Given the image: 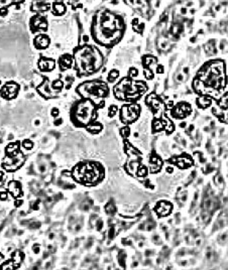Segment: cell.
Wrapping results in <instances>:
<instances>
[{
    "instance_id": "cell-44",
    "label": "cell",
    "mask_w": 228,
    "mask_h": 270,
    "mask_svg": "<svg viewBox=\"0 0 228 270\" xmlns=\"http://www.w3.org/2000/svg\"><path fill=\"white\" fill-rule=\"evenodd\" d=\"M33 250H34V252H35V253H38V251H40V248H38V246H35V247H33Z\"/></svg>"
},
{
    "instance_id": "cell-13",
    "label": "cell",
    "mask_w": 228,
    "mask_h": 270,
    "mask_svg": "<svg viewBox=\"0 0 228 270\" xmlns=\"http://www.w3.org/2000/svg\"><path fill=\"white\" fill-rule=\"evenodd\" d=\"M55 66H56L55 61L51 60V58H41L40 62H38V68L43 72H50V71L54 70Z\"/></svg>"
},
{
    "instance_id": "cell-10",
    "label": "cell",
    "mask_w": 228,
    "mask_h": 270,
    "mask_svg": "<svg viewBox=\"0 0 228 270\" xmlns=\"http://www.w3.org/2000/svg\"><path fill=\"white\" fill-rule=\"evenodd\" d=\"M19 90V86L15 83H7L3 86L1 90V96L5 99H13L17 96Z\"/></svg>"
},
{
    "instance_id": "cell-45",
    "label": "cell",
    "mask_w": 228,
    "mask_h": 270,
    "mask_svg": "<svg viewBox=\"0 0 228 270\" xmlns=\"http://www.w3.org/2000/svg\"><path fill=\"white\" fill-rule=\"evenodd\" d=\"M187 13V9L186 8H182V14H186Z\"/></svg>"
},
{
    "instance_id": "cell-35",
    "label": "cell",
    "mask_w": 228,
    "mask_h": 270,
    "mask_svg": "<svg viewBox=\"0 0 228 270\" xmlns=\"http://www.w3.org/2000/svg\"><path fill=\"white\" fill-rule=\"evenodd\" d=\"M113 237H114V228H110V231H109V238H110V239H112Z\"/></svg>"
},
{
    "instance_id": "cell-25",
    "label": "cell",
    "mask_w": 228,
    "mask_h": 270,
    "mask_svg": "<svg viewBox=\"0 0 228 270\" xmlns=\"http://www.w3.org/2000/svg\"><path fill=\"white\" fill-rule=\"evenodd\" d=\"M205 51H207V53H216V48H215V43L214 41H211V43H208L207 45H205Z\"/></svg>"
},
{
    "instance_id": "cell-26",
    "label": "cell",
    "mask_w": 228,
    "mask_h": 270,
    "mask_svg": "<svg viewBox=\"0 0 228 270\" xmlns=\"http://www.w3.org/2000/svg\"><path fill=\"white\" fill-rule=\"evenodd\" d=\"M159 48H160L161 51L169 50V48H170V43H169L166 40H163L161 43H159Z\"/></svg>"
},
{
    "instance_id": "cell-11",
    "label": "cell",
    "mask_w": 228,
    "mask_h": 270,
    "mask_svg": "<svg viewBox=\"0 0 228 270\" xmlns=\"http://www.w3.org/2000/svg\"><path fill=\"white\" fill-rule=\"evenodd\" d=\"M191 113V106L187 103H180V104H178L177 106L174 108L173 112H172V114H173L174 117H176V118H185V117H187L189 114Z\"/></svg>"
},
{
    "instance_id": "cell-4",
    "label": "cell",
    "mask_w": 228,
    "mask_h": 270,
    "mask_svg": "<svg viewBox=\"0 0 228 270\" xmlns=\"http://www.w3.org/2000/svg\"><path fill=\"white\" fill-rule=\"evenodd\" d=\"M72 176L85 186H93L103 178V168L96 162H83L75 166Z\"/></svg>"
},
{
    "instance_id": "cell-18",
    "label": "cell",
    "mask_w": 228,
    "mask_h": 270,
    "mask_svg": "<svg viewBox=\"0 0 228 270\" xmlns=\"http://www.w3.org/2000/svg\"><path fill=\"white\" fill-rule=\"evenodd\" d=\"M38 93L43 95L45 98H53L56 96V95L51 94V91L50 90V88H48V85L46 82H45L43 85L40 86V87L38 88Z\"/></svg>"
},
{
    "instance_id": "cell-31",
    "label": "cell",
    "mask_w": 228,
    "mask_h": 270,
    "mask_svg": "<svg viewBox=\"0 0 228 270\" xmlns=\"http://www.w3.org/2000/svg\"><path fill=\"white\" fill-rule=\"evenodd\" d=\"M116 112H117L116 106H110V108H109V116L110 117L114 116V115L116 114Z\"/></svg>"
},
{
    "instance_id": "cell-39",
    "label": "cell",
    "mask_w": 228,
    "mask_h": 270,
    "mask_svg": "<svg viewBox=\"0 0 228 270\" xmlns=\"http://www.w3.org/2000/svg\"><path fill=\"white\" fill-rule=\"evenodd\" d=\"M177 80H178V81H181V82H182V81H184V77H183V75H178Z\"/></svg>"
},
{
    "instance_id": "cell-30",
    "label": "cell",
    "mask_w": 228,
    "mask_h": 270,
    "mask_svg": "<svg viewBox=\"0 0 228 270\" xmlns=\"http://www.w3.org/2000/svg\"><path fill=\"white\" fill-rule=\"evenodd\" d=\"M53 87L55 88V89H58V90H61L63 88V82L62 81H55L53 84Z\"/></svg>"
},
{
    "instance_id": "cell-29",
    "label": "cell",
    "mask_w": 228,
    "mask_h": 270,
    "mask_svg": "<svg viewBox=\"0 0 228 270\" xmlns=\"http://www.w3.org/2000/svg\"><path fill=\"white\" fill-rule=\"evenodd\" d=\"M125 253L124 252H120L119 254V263L120 265H122V267H125V264H124V260H125Z\"/></svg>"
},
{
    "instance_id": "cell-46",
    "label": "cell",
    "mask_w": 228,
    "mask_h": 270,
    "mask_svg": "<svg viewBox=\"0 0 228 270\" xmlns=\"http://www.w3.org/2000/svg\"><path fill=\"white\" fill-rule=\"evenodd\" d=\"M166 170H168V173H172V171H173V168H172V167H168V168H166Z\"/></svg>"
},
{
    "instance_id": "cell-17",
    "label": "cell",
    "mask_w": 228,
    "mask_h": 270,
    "mask_svg": "<svg viewBox=\"0 0 228 270\" xmlns=\"http://www.w3.org/2000/svg\"><path fill=\"white\" fill-rule=\"evenodd\" d=\"M8 191H9V193H10L14 198H18V197H20V196L22 195L20 185H19L17 181H14V180H12V181L9 183Z\"/></svg>"
},
{
    "instance_id": "cell-7",
    "label": "cell",
    "mask_w": 228,
    "mask_h": 270,
    "mask_svg": "<svg viewBox=\"0 0 228 270\" xmlns=\"http://www.w3.org/2000/svg\"><path fill=\"white\" fill-rule=\"evenodd\" d=\"M77 92L85 99L91 101H101L109 94V89L107 84L101 81H90L80 85L77 88Z\"/></svg>"
},
{
    "instance_id": "cell-38",
    "label": "cell",
    "mask_w": 228,
    "mask_h": 270,
    "mask_svg": "<svg viewBox=\"0 0 228 270\" xmlns=\"http://www.w3.org/2000/svg\"><path fill=\"white\" fill-rule=\"evenodd\" d=\"M130 74L132 76H135L136 74H137V71L135 70V69H131V71H130Z\"/></svg>"
},
{
    "instance_id": "cell-2",
    "label": "cell",
    "mask_w": 228,
    "mask_h": 270,
    "mask_svg": "<svg viewBox=\"0 0 228 270\" xmlns=\"http://www.w3.org/2000/svg\"><path fill=\"white\" fill-rule=\"evenodd\" d=\"M122 20L109 12L103 14V18L94 28L95 40L101 45H113L122 34Z\"/></svg>"
},
{
    "instance_id": "cell-3",
    "label": "cell",
    "mask_w": 228,
    "mask_h": 270,
    "mask_svg": "<svg viewBox=\"0 0 228 270\" xmlns=\"http://www.w3.org/2000/svg\"><path fill=\"white\" fill-rule=\"evenodd\" d=\"M76 70L78 75H90L100 69L103 64V58L100 51L93 46H83L75 51Z\"/></svg>"
},
{
    "instance_id": "cell-27",
    "label": "cell",
    "mask_w": 228,
    "mask_h": 270,
    "mask_svg": "<svg viewBox=\"0 0 228 270\" xmlns=\"http://www.w3.org/2000/svg\"><path fill=\"white\" fill-rule=\"evenodd\" d=\"M218 104H219V106L221 107V108H223V109L228 107V93H227V95H225L224 97H223L222 99L220 100Z\"/></svg>"
},
{
    "instance_id": "cell-36",
    "label": "cell",
    "mask_w": 228,
    "mask_h": 270,
    "mask_svg": "<svg viewBox=\"0 0 228 270\" xmlns=\"http://www.w3.org/2000/svg\"><path fill=\"white\" fill-rule=\"evenodd\" d=\"M6 197H7L6 193H0V200H2V201L6 200Z\"/></svg>"
},
{
    "instance_id": "cell-41",
    "label": "cell",
    "mask_w": 228,
    "mask_h": 270,
    "mask_svg": "<svg viewBox=\"0 0 228 270\" xmlns=\"http://www.w3.org/2000/svg\"><path fill=\"white\" fill-rule=\"evenodd\" d=\"M101 228H102V222H101V221H99V223H98V226H97V229L98 230H101Z\"/></svg>"
},
{
    "instance_id": "cell-1",
    "label": "cell",
    "mask_w": 228,
    "mask_h": 270,
    "mask_svg": "<svg viewBox=\"0 0 228 270\" xmlns=\"http://www.w3.org/2000/svg\"><path fill=\"white\" fill-rule=\"evenodd\" d=\"M227 79L222 61H213L204 66L193 82V88L200 95H217L226 85Z\"/></svg>"
},
{
    "instance_id": "cell-24",
    "label": "cell",
    "mask_w": 228,
    "mask_h": 270,
    "mask_svg": "<svg viewBox=\"0 0 228 270\" xmlns=\"http://www.w3.org/2000/svg\"><path fill=\"white\" fill-rule=\"evenodd\" d=\"M198 105L200 107L207 108L211 105V100L208 99V98H200V99H198Z\"/></svg>"
},
{
    "instance_id": "cell-20",
    "label": "cell",
    "mask_w": 228,
    "mask_h": 270,
    "mask_svg": "<svg viewBox=\"0 0 228 270\" xmlns=\"http://www.w3.org/2000/svg\"><path fill=\"white\" fill-rule=\"evenodd\" d=\"M87 130L91 133H98L102 130V125L100 123L90 124L89 126H87Z\"/></svg>"
},
{
    "instance_id": "cell-6",
    "label": "cell",
    "mask_w": 228,
    "mask_h": 270,
    "mask_svg": "<svg viewBox=\"0 0 228 270\" xmlns=\"http://www.w3.org/2000/svg\"><path fill=\"white\" fill-rule=\"evenodd\" d=\"M96 108L94 102L85 99L78 103L72 113V121L77 126H87L96 118Z\"/></svg>"
},
{
    "instance_id": "cell-34",
    "label": "cell",
    "mask_w": 228,
    "mask_h": 270,
    "mask_svg": "<svg viewBox=\"0 0 228 270\" xmlns=\"http://www.w3.org/2000/svg\"><path fill=\"white\" fill-rule=\"evenodd\" d=\"M51 115H53L54 117L58 116V115H59V110L57 109V108H54V109L51 110Z\"/></svg>"
},
{
    "instance_id": "cell-37",
    "label": "cell",
    "mask_w": 228,
    "mask_h": 270,
    "mask_svg": "<svg viewBox=\"0 0 228 270\" xmlns=\"http://www.w3.org/2000/svg\"><path fill=\"white\" fill-rule=\"evenodd\" d=\"M226 238H227V235H226V234H223L222 236L219 238V241H220V242H223L225 239H226Z\"/></svg>"
},
{
    "instance_id": "cell-22",
    "label": "cell",
    "mask_w": 228,
    "mask_h": 270,
    "mask_svg": "<svg viewBox=\"0 0 228 270\" xmlns=\"http://www.w3.org/2000/svg\"><path fill=\"white\" fill-rule=\"evenodd\" d=\"M182 30H183V27L180 25V24H177V23L174 24V25L172 26V28H171L172 34H173V35H175V36H178L179 34L182 32Z\"/></svg>"
},
{
    "instance_id": "cell-15",
    "label": "cell",
    "mask_w": 228,
    "mask_h": 270,
    "mask_svg": "<svg viewBox=\"0 0 228 270\" xmlns=\"http://www.w3.org/2000/svg\"><path fill=\"white\" fill-rule=\"evenodd\" d=\"M50 45V38L45 34H40L35 38L34 40V45L36 48L41 50V48H48V45Z\"/></svg>"
},
{
    "instance_id": "cell-43",
    "label": "cell",
    "mask_w": 228,
    "mask_h": 270,
    "mask_svg": "<svg viewBox=\"0 0 228 270\" xmlns=\"http://www.w3.org/2000/svg\"><path fill=\"white\" fill-rule=\"evenodd\" d=\"M61 123H62V119H58V120H56V121H55V124L56 125H60Z\"/></svg>"
},
{
    "instance_id": "cell-12",
    "label": "cell",
    "mask_w": 228,
    "mask_h": 270,
    "mask_svg": "<svg viewBox=\"0 0 228 270\" xmlns=\"http://www.w3.org/2000/svg\"><path fill=\"white\" fill-rule=\"evenodd\" d=\"M156 212L160 217H165L168 216L172 211V204L168 202H161L158 204V206L156 207Z\"/></svg>"
},
{
    "instance_id": "cell-8",
    "label": "cell",
    "mask_w": 228,
    "mask_h": 270,
    "mask_svg": "<svg viewBox=\"0 0 228 270\" xmlns=\"http://www.w3.org/2000/svg\"><path fill=\"white\" fill-rule=\"evenodd\" d=\"M6 157L2 161V165L6 170L13 171L22 165L24 156L17 149V144L12 143L6 147Z\"/></svg>"
},
{
    "instance_id": "cell-21",
    "label": "cell",
    "mask_w": 228,
    "mask_h": 270,
    "mask_svg": "<svg viewBox=\"0 0 228 270\" xmlns=\"http://www.w3.org/2000/svg\"><path fill=\"white\" fill-rule=\"evenodd\" d=\"M54 11H55L56 14L61 15V14H63L66 11V7L62 3H55V5H54Z\"/></svg>"
},
{
    "instance_id": "cell-23",
    "label": "cell",
    "mask_w": 228,
    "mask_h": 270,
    "mask_svg": "<svg viewBox=\"0 0 228 270\" xmlns=\"http://www.w3.org/2000/svg\"><path fill=\"white\" fill-rule=\"evenodd\" d=\"M105 211H106V213L108 215H114L115 212H116V208H115L113 203L109 202L106 206H105Z\"/></svg>"
},
{
    "instance_id": "cell-47",
    "label": "cell",
    "mask_w": 228,
    "mask_h": 270,
    "mask_svg": "<svg viewBox=\"0 0 228 270\" xmlns=\"http://www.w3.org/2000/svg\"><path fill=\"white\" fill-rule=\"evenodd\" d=\"M184 72H185V73H188V72H189V69H188V68H185V69H184Z\"/></svg>"
},
{
    "instance_id": "cell-48",
    "label": "cell",
    "mask_w": 228,
    "mask_h": 270,
    "mask_svg": "<svg viewBox=\"0 0 228 270\" xmlns=\"http://www.w3.org/2000/svg\"><path fill=\"white\" fill-rule=\"evenodd\" d=\"M41 171H45V166H41V167L40 168Z\"/></svg>"
},
{
    "instance_id": "cell-32",
    "label": "cell",
    "mask_w": 228,
    "mask_h": 270,
    "mask_svg": "<svg viewBox=\"0 0 228 270\" xmlns=\"http://www.w3.org/2000/svg\"><path fill=\"white\" fill-rule=\"evenodd\" d=\"M120 133L123 137H127L129 135V128L128 127H125V128L121 129V131H120Z\"/></svg>"
},
{
    "instance_id": "cell-40",
    "label": "cell",
    "mask_w": 228,
    "mask_h": 270,
    "mask_svg": "<svg viewBox=\"0 0 228 270\" xmlns=\"http://www.w3.org/2000/svg\"><path fill=\"white\" fill-rule=\"evenodd\" d=\"M158 72H159V73H164V69H163V66H159Z\"/></svg>"
},
{
    "instance_id": "cell-16",
    "label": "cell",
    "mask_w": 228,
    "mask_h": 270,
    "mask_svg": "<svg viewBox=\"0 0 228 270\" xmlns=\"http://www.w3.org/2000/svg\"><path fill=\"white\" fill-rule=\"evenodd\" d=\"M46 25H48V23H46V19L41 16L34 17L33 20L31 21V26H33V28H31L33 31H35L36 29H43V30H46Z\"/></svg>"
},
{
    "instance_id": "cell-5",
    "label": "cell",
    "mask_w": 228,
    "mask_h": 270,
    "mask_svg": "<svg viewBox=\"0 0 228 270\" xmlns=\"http://www.w3.org/2000/svg\"><path fill=\"white\" fill-rule=\"evenodd\" d=\"M146 91L143 82H133L124 78L114 87V95L117 99L123 101H135Z\"/></svg>"
},
{
    "instance_id": "cell-49",
    "label": "cell",
    "mask_w": 228,
    "mask_h": 270,
    "mask_svg": "<svg viewBox=\"0 0 228 270\" xmlns=\"http://www.w3.org/2000/svg\"><path fill=\"white\" fill-rule=\"evenodd\" d=\"M1 259H3V256H2V255H0V260H1Z\"/></svg>"
},
{
    "instance_id": "cell-33",
    "label": "cell",
    "mask_w": 228,
    "mask_h": 270,
    "mask_svg": "<svg viewBox=\"0 0 228 270\" xmlns=\"http://www.w3.org/2000/svg\"><path fill=\"white\" fill-rule=\"evenodd\" d=\"M23 146L25 147L26 149H31L33 148V142H30L29 140L23 141Z\"/></svg>"
},
{
    "instance_id": "cell-19",
    "label": "cell",
    "mask_w": 228,
    "mask_h": 270,
    "mask_svg": "<svg viewBox=\"0 0 228 270\" xmlns=\"http://www.w3.org/2000/svg\"><path fill=\"white\" fill-rule=\"evenodd\" d=\"M72 63H73V58L71 56L65 55V56H61V58H60V67H61L62 70H64V69L70 68L71 66H72Z\"/></svg>"
},
{
    "instance_id": "cell-14",
    "label": "cell",
    "mask_w": 228,
    "mask_h": 270,
    "mask_svg": "<svg viewBox=\"0 0 228 270\" xmlns=\"http://www.w3.org/2000/svg\"><path fill=\"white\" fill-rule=\"evenodd\" d=\"M33 9L36 12H45L50 9V2L48 0H34Z\"/></svg>"
},
{
    "instance_id": "cell-9",
    "label": "cell",
    "mask_w": 228,
    "mask_h": 270,
    "mask_svg": "<svg viewBox=\"0 0 228 270\" xmlns=\"http://www.w3.org/2000/svg\"><path fill=\"white\" fill-rule=\"evenodd\" d=\"M139 112H140V107L138 105H126L120 110V119L124 124L132 123L138 118Z\"/></svg>"
},
{
    "instance_id": "cell-28",
    "label": "cell",
    "mask_w": 228,
    "mask_h": 270,
    "mask_svg": "<svg viewBox=\"0 0 228 270\" xmlns=\"http://www.w3.org/2000/svg\"><path fill=\"white\" fill-rule=\"evenodd\" d=\"M118 75H119V73H118V71H116V70H112L111 72L109 73V76H108V81L109 82H113V81L116 79L117 77H118Z\"/></svg>"
},
{
    "instance_id": "cell-42",
    "label": "cell",
    "mask_w": 228,
    "mask_h": 270,
    "mask_svg": "<svg viewBox=\"0 0 228 270\" xmlns=\"http://www.w3.org/2000/svg\"><path fill=\"white\" fill-rule=\"evenodd\" d=\"M21 204H22V201H17V202L15 201V206H16V207H19Z\"/></svg>"
},
{
    "instance_id": "cell-50",
    "label": "cell",
    "mask_w": 228,
    "mask_h": 270,
    "mask_svg": "<svg viewBox=\"0 0 228 270\" xmlns=\"http://www.w3.org/2000/svg\"><path fill=\"white\" fill-rule=\"evenodd\" d=\"M0 84H1V83H0Z\"/></svg>"
}]
</instances>
